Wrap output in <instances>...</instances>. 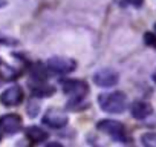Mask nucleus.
<instances>
[{
  "mask_svg": "<svg viewBox=\"0 0 156 147\" xmlns=\"http://www.w3.org/2000/svg\"><path fill=\"white\" fill-rule=\"evenodd\" d=\"M46 67L54 74H70L75 70L76 63L67 57H51L46 61Z\"/></svg>",
  "mask_w": 156,
  "mask_h": 147,
  "instance_id": "7ed1b4c3",
  "label": "nucleus"
},
{
  "mask_svg": "<svg viewBox=\"0 0 156 147\" xmlns=\"http://www.w3.org/2000/svg\"><path fill=\"white\" fill-rule=\"evenodd\" d=\"M151 112H153V107H151V104L147 103V101H135V103L130 106V113H132V117L136 118V120H144V118H147L148 115H151Z\"/></svg>",
  "mask_w": 156,
  "mask_h": 147,
  "instance_id": "1a4fd4ad",
  "label": "nucleus"
},
{
  "mask_svg": "<svg viewBox=\"0 0 156 147\" xmlns=\"http://www.w3.org/2000/svg\"><path fill=\"white\" fill-rule=\"evenodd\" d=\"M0 130L6 135H12L22 130V118L17 113H8L0 117Z\"/></svg>",
  "mask_w": 156,
  "mask_h": 147,
  "instance_id": "0eeeda50",
  "label": "nucleus"
},
{
  "mask_svg": "<svg viewBox=\"0 0 156 147\" xmlns=\"http://www.w3.org/2000/svg\"><path fill=\"white\" fill-rule=\"evenodd\" d=\"M119 80L118 72L113 69H101L94 74V83L100 88H113Z\"/></svg>",
  "mask_w": 156,
  "mask_h": 147,
  "instance_id": "39448f33",
  "label": "nucleus"
},
{
  "mask_svg": "<svg viewBox=\"0 0 156 147\" xmlns=\"http://www.w3.org/2000/svg\"><path fill=\"white\" fill-rule=\"evenodd\" d=\"M141 142L148 147H156V133H144L141 136Z\"/></svg>",
  "mask_w": 156,
  "mask_h": 147,
  "instance_id": "4468645a",
  "label": "nucleus"
},
{
  "mask_svg": "<svg viewBox=\"0 0 156 147\" xmlns=\"http://www.w3.org/2000/svg\"><path fill=\"white\" fill-rule=\"evenodd\" d=\"M144 43H145L147 46L156 48V35H154V34H151V32L144 34Z\"/></svg>",
  "mask_w": 156,
  "mask_h": 147,
  "instance_id": "2eb2a0df",
  "label": "nucleus"
},
{
  "mask_svg": "<svg viewBox=\"0 0 156 147\" xmlns=\"http://www.w3.org/2000/svg\"><path fill=\"white\" fill-rule=\"evenodd\" d=\"M129 3L132 6H135V8H141L142 3H144V0H129Z\"/></svg>",
  "mask_w": 156,
  "mask_h": 147,
  "instance_id": "f3484780",
  "label": "nucleus"
},
{
  "mask_svg": "<svg viewBox=\"0 0 156 147\" xmlns=\"http://www.w3.org/2000/svg\"><path fill=\"white\" fill-rule=\"evenodd\" d=\"M153 81H154V83H156V70H154V72H153Z\"/></svg>",
  "mask_w": 156,
  "mask_h": 147,
  "instance_id": "a211bd4d",
  "label": "nucleus"
},
{
  "mask_svg": "<svg viewBox=\"0 0 156 147\" xmlns=\"http://www.w3.org/2000/svg\"><path fill=\"white\" fill-rule=\"evenodd\" d=\"M38 109H40V104L35 101L34 103V100L29 103V106H28V115L29 117H37V113H38Z\"/></svg>",
  "mask_w": 156,
  "mask_h": 147,
  "instance_id": "dca6fc26",
  "label": "nucleus"
},
{
  "mask_svg": "<svg viewBox=\"0 0 156 147\" xmlns=\"http://www.w3.org/2000/svg\"><path fill=\"white\" fill-rule=\"evenodd\" d=\"M61 88H63L64 94L72 98L73 103L81 101L89 92L87 83L83 81V80H64L61 83Z\"/></svg>",
  "mask_w": 156,
  "mask_h": 147,
  "instance_id": "f03ea898",
  "label": "nucleus"
},
{
  "mask_svg": "<svg viewBox=\"0 0 156 147\" xmlns=\"http://www.w3.org/2000/svg\"><path fill=\"white\" fill-rule=\"evenodd\" d=\"M43 123L52 129H63L67 124V115L60 109H49L43 117Z\"/></svg>",
  "mask_w": 156,
  "mask_h": 147,
  "instance_id": "423d86ee",
  "label": "nucleus"
},
{
  "mask_svg": "<svg viewBox=\"0 0 156 147\" xmlns=\"http://www.w3.org/2000/svg\"><path fill=\"white\" fill-rule=\"evenodd\" d=\"M32 77L37 78V80H40V81L46 78V70H44V67H43L40 63H37V64L32 67Z\"/></svg>",
  "mask_w": 156,
  "mask_h": 147,
  "instance_id": "ddd939ff",
  "label": "nucleus"
},
{
  "mask_svg": "<svg viewBox=\"0 0 156 147\" xmlns=\"http://www.w3.org/2000/svg\"><path fill=\"white\" fill-rule=\"evenodd\" d=\"M0 101H2V104H5L8 107L19 106L23 101V89L20 86H11V88H8L2 95H0Z\"/></svg>",
  "mask_w": 156,
  "mask_h": 147,
  "instance_id": "6e6552de",
  "label": "nucleus"
},
{
  "mask_svg": "<svg viewBox=\"0 0 156 147\" xmlns=\"http://www.w3.org/2000/svg\"><path fill=\"white\" fill-rule=\"evenodd\" d=\"M19 75H20V74H19V70L16 67L9 66L3 60H0V80H3V81H12Z\"/></svg>",
  "mask_w": 156,
  "mask_h": 147,
  "instance_id": "9b49d317",
  "label": "nucleus"
},
{
  "mask_svg": "<svg viewBox=\"0 0 156 147\" xmlns=\"http://www.w3.org/2000/svg\"><path fill=\"white\" fill-rule=\"evenodd\" d=\"M154 31H156V23H154Z\"/></svg>",
  "mask_w": 156,
  "mask_h": 147,
  "instance_id": "aec40b11",
  "label": "nucleus"
},
{
  "mask_svg": "<svg viewBox=\"0 0 156 147\" xmlns=\"http://www.w3.org/2000/svg\"><path fill=\"white\" fill-rule=\"evenodd\" d=\"M100 107L107 113H121L127 107V97L122 92H109L98 97Z\"/></svg>",
  "mask_w": 156,
  "mask_h": 147,
  "instance_id": "f257e3e1",
  "label": "nucleus"
},
{
  "mask_svg": "<svg viewBox=\"0 0 156 147\" xmlns=\"http://www.w3.org/2000/svg\"><path fill=\"white\" fill-rule=\"evenodd\" d=\"M97 129L110 135L113 139H118V141H126V129L124 126L116 121V120H101L98 124H97Z\"/></svg>",
  "mask_w": 156,
  "mask_h": 147,
  "instance_id": "20e7f679",
  "label": "nucleus"
},
{
  "mask_svg": "<svg viewBox=\"0 0 156 147\" xmlns=\"http://www.w3.org/2000/svg\"><path fill=\"white\" fill-rule=\"evenodd\" d=\"M2 133H3V132H2V130H0V139H2Z\"/></svg>",
  "mask_w": 156,
  "mask_h": 147,
  "instance_id": "6ab92c4d",
  "label": "nucleus"
},
{
  "mask_svg": "<svg viewBox=\"0 0 156 147\" xmlns=\"http://www.w3.org/2000/svg\"><path fill=\"white\" fill-rule=\"evenodd\" d=\"M25 133H26V138H28L31 142H34V144H38V142H43V141L48 139V133H46L41 127H37V126L28 127Z\"/></svg>",
  "mask_w": 156,
  "mask_h": 147,
  "instance_id": "9d476101",
  "label": "nucleus"
},
{
  "mask_svg": "<svg viewBox=\"0 0 156 147\" xmlns=\"http://www.w3.org/2000/svg\"><path fill=\"white\" fill-rule=\"evenodd\" d=\"M31 89H32V95L34 97H40V98L49 97V95H52L55 92V89L52 86H49V84H38V86H32Z\"/></svg>",
  "mask_w": 156,
  "mask_h": 147,
  "instance_id": "f8f14e48",
  "label": "nucleus"
}]
</instances>
